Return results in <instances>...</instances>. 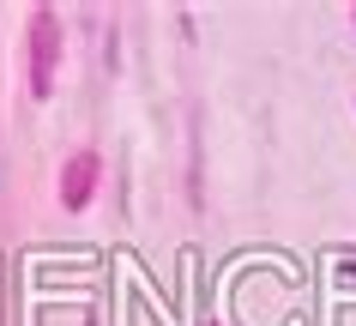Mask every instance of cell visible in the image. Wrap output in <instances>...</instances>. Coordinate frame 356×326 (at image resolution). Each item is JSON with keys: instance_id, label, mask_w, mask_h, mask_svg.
<instances>
[{"instance_id": "obj_1", "label": "cell", "mask_w": 356, "mask_h": 326, "mask_svg": "<svg viewBox=\"0 0 356 326\" xmlns=\"http://www.w3.org/2000/svg\"><path fill=\"white\" fill-rule=\"evenodd\" d=\"M55 37H60V24H55V13H37L31 19V91L37 97H49L55 91Z\"/></svg>"}, {"instance_id": "obj_2", "label": "cell", "mask_w": 356, "mask_h": 326, "mask_svg": "<svg viewBox=\"0 0 356 326\" xmlns=\"http://www.w3.org/2000/svg\"><path fill=\"white\" fill-rule=\"evenodd\" d=\"M91 181H97V157L91 152H79L73 163H67V181H60V199H67V206H85V199H91Z\"/></svg>"}]
</instances>
